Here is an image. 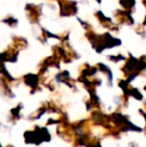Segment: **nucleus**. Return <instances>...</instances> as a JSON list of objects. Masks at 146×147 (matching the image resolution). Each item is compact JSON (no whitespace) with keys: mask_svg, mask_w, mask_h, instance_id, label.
Wrapping results in <instances>:
<instances>
[]
</instances>
